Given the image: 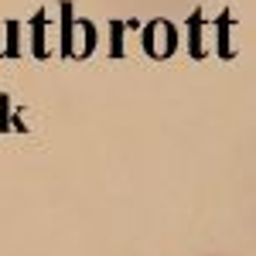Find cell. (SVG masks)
I'll use <instances>...</instances> for the list:
<instances>
[{
    "label": "cell",
    "instance_id": "obj_4",
    "mask_svg": "<svg viewBox=\"0 0 256 256\" xmlns=\"http://www.w3.org/2000/svg\"><path fill=\"white\" fill-rule=\"evenodd\" d=\"M4 55H20V31H18V20H7V48H4Z\"/></svg>",
    "mask_w": 256,
    "mask_h": 256
},
{
    "label": "cell",
    "instance_id": "obj_3",
    "mask_svg": "<svg viewBox=\"0 0 256 256\" xmlns=\"http://www.w3.org/2000/svg\"><path fill=\"white\" fill-rule=\"evenodd\" d=\"M188 28H192V34H188V44H192V48H188V52H192L195 58H202V55H205V44H202V31H198V28H202V14H192Z\"/></svg>",
    "mask_w": 256,
    "mask_h": 256
},
{
    "label": "cell",
    "instance_id": "obj_5",
    "mask_svg": "<svg viewBox=\"0 0 256 256\" xmlns=\"http://www.w3.org/2000/svg\"><path fill=\"white\" fill-rule=\"evenodd\" d=\"M226 28H229V14H222L218 18V55H232V48H229V34H226Z\"/></svg>",
    "mask_w": 256,
    "mask_h": 256
},
{
    "label": "cell",
    "instance_id": "obj_6",
    "mask_svg": "<svg viewBox=\"0 0 256 256\" xmlns=\"http://www.w3.org/2000/svg\"><path fill=\"white\" fill-rule=\"evenodd\" d=\"M110 52H113L116 58L123 55V24H120V20L113 24V48H110Z\"/></svg>",
    "mask_w": 256,
    "mask_h": 256
},
{
    "label": "cell",
    "instance_id": "obj_1",
    "mask_svg": "<svg viewBox=\"0 0 256 256\" xmlns=\"http://www.w3.org/2000/svg\"><path fill=\"white\" fill-rule=\"evenodd\" d=\"M62 55L65 58L76 55V14H72V4H62Z\"/></svg>",
    "mask_w": 256,
    "mask_h": 256
},
{
    "label": "cell",
    "instance_id": "obj_2",
    "mask_svg": "<svg viewBox=\"0 0 256 256\" xmlns=\"http://www.w3.org/2000/svg\"><path fill=\"white\" fill-rule=\"evenodd\" d=\"M44 28H48V14H44V10H38V14H34V41H31V48H34V55H38V58H48Z\"/></svg>",
    "mask_w": 256,
    "mask_h": 256
}]
</instances>
